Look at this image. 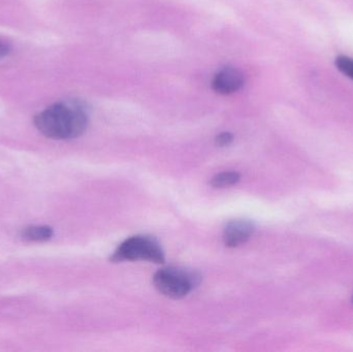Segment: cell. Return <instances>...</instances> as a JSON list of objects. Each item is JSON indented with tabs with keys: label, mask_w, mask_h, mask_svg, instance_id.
Returning a JSON list of instances; mask_svg holds the SVG:
<instances>
[{
	"label": "cell",
	"mask_w": 353,
	"mask_h": 352,
	"mask_svg": "<svg viewBox=\"0 0 353 352\" xmlns=\"http://www.w3.org/2000/svg\"><path fill=\"white\" fill-rule=\"evenodd\" d=\"M352 302H353V298H352Z\"/></svg>",
	"instance_id": "8fae6325"
},
{
	"label": "cell",
	"mask_w": 353,
	"mask_h": 352,
	"mask_svg": "<svg viewBox=\"0 0 353 352\" xmlns=\"http://www.w3.org/2000/svg\"><path fill=\"white\" fill-rule=\"evenodd\" d=\"M254 223L246 219L230 221L224 227L223 242L230 248L238 247L246 243L254 233Z\"/></svg>",
	"instance_id": "277c9868"
},
{
	"label": "cell",
	"mask_w": 353,
	"mask_h": 352,
	"mask_svg": "<svg viewBox=\"0 0 353 352\" xmlns=\"http://www.w3.org/2000/svg\"><path fill=\"white\" fill-rule=\"evenodd\" d=\"M10 45H8V43H2V41H0V59H2V58L8 56V54H10Z\"/></svg>",
	"instance_id": "30bf717a"
},
{
	"label": "cell",
	"mask_w": 353,
	"mask_h": 352,
	"mask_svg": "<svg viewBox=\"0 0 353 352\" xmlns=\"http://www.w3.org/2000/svg\"><path fill=\"white\" fill-rule=\"evenodd\" d=\"M234 136L230 132H221L215 138L216 145L218 147H226L232 144Z\"/></svg>",
	"instance_id": "9c48e42d"
},
{
	"label": "cell",
	"mask_w": 353,
	"mask_h": 352,
	"mask_svg": "<svg viewBox=\"0 0 353 352\" xmlns=\"http://www.w3.org/2000/svg\"><path fill=\"white\" fill-rule=\"evenodd\" d=\"M35 127L52 140H72L86 132L89 117L78 101H59L35 115Z\"/></svg>",
	"instance_id": "6da1fadb"
},
{
	"label": "cell",
	"mask_w": 353,
	"mask_h": 352,
	"mask_svg": "<svg viewBox=\"0 0 353 352\" xmlns=\"http://www.w3.org/2000/svg\"><path fill=\"white\" fill-rule=\"evenodd\" d=\"M336 66L342 74L353 80V58L348 56H339L336 59Z\"/></svg>",
	"instance_id": "ba28073f"
},
{
	"label": "cell",
	"mask_w": 353,
	"mask_h": 352,
	"mask_svg": "<svg viewBox=\"0 0 353 352\" xmlns=\"http://www.w3.org/2000/svg\"><path fill=\"white\" fill-rule=\"evenodd\" d=\"M244 84V76L240 70L234 68H224L219 70L212 81L214 91L223 95L236 92Z\"/></svg>",
	"instance_id": "5b68a950"
},
{
	"label": "cell",
	"mask_w": 353,
	"mask_h": 352,
	"mask_svg": "<svg viewBox=\"0 0 353 352\" xmlns=\"http://www.w3.org/2000/svg\"><path fill=\"white\" fill-rule=\"evenodd\" d=\"M54 231L48 225H30L25 227L21 233V237L26 241L45 242L53 237Z\"/></svg>",
	"instance_id": "8992f818"
},
{
	"label": "cell",
	"mask_w": 353,
	"mask_h": 352,
	"mask_svg": "<svg viewBox=\"0 0 353 352\" xmlns=\"http://www.w3.org/2000/svg\"><path fill=\"white\" fill-rule=\"evenodd\" d=\"M240 174L236 172H224L212 178L210 184L215 188H224L234 185L240 181Z\"/></svg>",
	"instance_id": "52a82bcc"
},
{
	"label": "cell",
	"mask_w": 353,
	"mask_h": 352,
	"mask_svg": "<svg viewBox=\"0 0 353 352\" xmlns=\"http://www.w3.org/2000/svg\"><path fill=\"white\" fill-rule=\"evenodd\" d=\"M111 260L113 262L146 260L163 264L165 262V252L155 238L151 236H134L124 241L117 248Z\"/></svg>",
	"instance_id": "7a4b0ae2"
},
{
	"label": "cell",
	"mask_w": 353,
	"mask_h": 352,
	"mask_svg": "<svg viewBox=\"0 0 353 352\" xmlns=\"http://www.w3.org/2000/svg\"><path fill=\"white\" fill-rule=\"evenodd\" d=\"M201 281L197 273L179 268L161 269L155 273L153 283L161 295L170 299L186 297Z\"/></svg>",
	"instance_id": "3957f363"
}]
</instances>
